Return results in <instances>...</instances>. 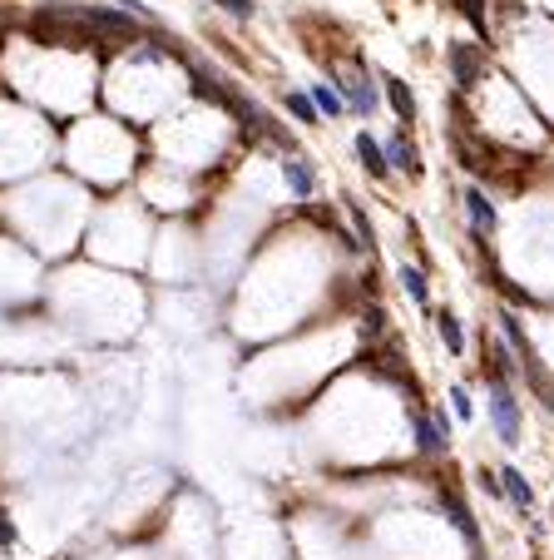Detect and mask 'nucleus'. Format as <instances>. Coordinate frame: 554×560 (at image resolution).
Masks as SVG:
<instances>
[{
  "mask_svg": "<svg viewBox=\"0 0 554 560\" xmlns=\"http://www.w3.org/2000/svg\"><path fill=\"white\" fill-rule=\"evenodd\" d=\"M491 421H495V431H500V442H510V446L520 442V407H515L505 382H495V392H491Z\"/></svg>",
  "mask_w": 554,
  "mask_h": 560,
  "instance_id": "obj_1",
  "label": "nucleus"
},
{
  "mask_svg": "<svg viewBox=\"0 0 554 560\" xmlns=\"http://www.w3.org/2000/svg\"><path fill=\"white\" fill-rule=\"evenodd\" d=\"M500 327H505V337H510V347H515V357H520V367H525V378L534 382V387H544L550 392V382H544V367H540V357L530 352V337L520 333V323H515V313H500ZM540 392V397H544Z\"/></svg>",
  "mask_w": 554,
  "mask_h": 560,
  "instance_id": "obj_2",
  "label": "nucleus"
},
{
  "mask_svg": "<svg viewBox=\"0 0 554 560\" xmlns=\"http://www.w3.org/2000/svg\"><path fill=\"white\" fill-rule=\"evenodd\" d=\"M450 70H456L460 89H475L480 75H485V55H480L475 45H450Z\"/></svg>",
  "mask_w": 554,
  "mask_h": 560,
  "instance_id": "obj_3",
  "label": "nucleus"
},
{
  "mask_svg": "<svg viewBox=\"0 0 554 560\" xmlns=\"http://www.w3.org/2000/svg\"><path fill=\"white\" fill-rule=\"evenodd\" d=\"M466 218H470V228H475V238H491L495 233V208H491V199L480 194L475 183L466 189Z\"/></svg>",
  "mask_w": 554,
  "mask_h": 560,
  "instance_id": "obj_4",
  "label": "nucleus"
},
{
  "mask_svg": "<svg viewBox=\"0 0 554 560\" xmlns=\"http://www.w3.org/2000/svg\"><path fill=\"white\" fill-rule=\"evenodd\" d=\"M416 446L421 452H441L446 446V417H416Z\"/></svg>",
  "mask_w": 554,
  "mask_h": 560,
  "instance_id": "obj_5",
  "label": "nucleus"
},
{
  "mask_svg": "<svg viewBox=\"0 0 554 560\" xmlns=\"http://www.w3.org/2000/svg\"><path fill=\"white\" fill-rule=\"evenodd\" d=\"M441 501H446V516H450V521H456V526H460V530H466V540H470V546H475V550H480V530H475V521H470L466 501H460V496H456V491H450V486H446V491H441Z\"/></svg>",
  "mask_w": 554,
  "mask_h": 560,
  "instance_id": "obj_6",
  "label": "nucleus"
},
{
  "mask_svg": "<svg viewBox=\"0 0 554 560\" xmlns=\"http://www.w3.org/2000/svg\"><path fill=\"white\" fill-rule=\"evenodd\" d=\"M357 154H362V164H366V174H372V179H386V169H391V164H386V149L372 140V134H357Z\"/></svg>",
  "mask_w": 554,
  "mask_h": 560,
  "instance_id": "obj_7",
  "label": "nucleus"
},
{
  "mask_svg": "<svg viewBox=\"0 0 554 560\" xmlns=\"http://www.w3.org/2000/svg\"><path fill=\"white\" fill-rule=\"evenodd\" d=\"M386 164H396V169H406V174H421V159H416L406 134H391V140H386Z\"/></svg>",
  "mask_w": 554,
  "mask_h": 560,
  "instance_id": "obj_8",
  "label": "nucleus"
},
{
  "mask_svg": "<svg viewBox=\"0 0 554 560\" xmlns=\"http://www.w3.org/2000/svg\"><path fill=\"white\" fill-rule=\"evenodd\" d=\"M386 99H391V109L396 115H401V124H411L416 119V95H411V85H406V80H386Z\"/></svg>",
  "mask_w": 554,
  "mask_h": 560,
  "instance_id": "obj_9",
  "label": "nucleus"
},
{
  "mask_svg": "<svg viewBox=\"0 0 554 560\" xmlns=\"http://www.w3.org/2000/svg\"><path fill=\"white\" fill-rule=\"evenodd\" d=\"M500 486H505V496H510L515 506H530L534 501V491H530V481H525L515 466H500Z\"/></svg>",
  "mask_w": 554,
  "mask_h": 560,
  "instance_id": "obj_10",
  "label": "nucleus"
},
{
  "mask_svg": "<svg viewBox=\"0 0 554 560\" xmlns=\"http://www.w3.org/2000/svg\"><path fill=\"white\" fill-rule=\"evenodd\" d=\"M436 327H441V343H446V352H466V333H460V323L446 313V308H436Z\"/></svg>",
  "mask_w": 554,
  "mask_h": 560,
  "instance_id": "obj_11",
  "label": "nucleus"
},
{
  "mask_svg": "<svg viewBox=\"0 0 554 560\" xmlns=\"http://www.w3.org/2000/svg\"><path fill=\"white\" fill-rule=\"evenodd\" d=\"M341 85H347V95H352L357 115H372V109H376V89L366 85V80H352V75H341Z\"/></svg>",
  "mask_w": 554,
  "mask_h": 560,
  "instance_id": "obj_12",
  "label": "nucleus"
},
{
  "mask_svg": "<svg viewBox=\"0 0 554 560\" xmlns=\"http://www.w3.org/2000/svg\"><path fill=\"white\" fill-rule=\"evenodd\" d=\"M282 174H288V183H292V194L298 199H312V169L302 159H288L282 164Z\"/></svg>",
  "mask_w": 554,
  "mask_h": 560,
  "instance_id": "obj_13",
  "label": "nucleus"
},
{
  "mask_svg": "<svg viewBox=\"0 0 554 560\" xmlns=\"http://www.w3.org/2000/svg\"><path fill=\"white\" fill-rule=\"evenodd\" d=\"M312 105L322 109V119L341 115V95H337V89H327V85H312Z\"/></svg>",
  "mask_w": 554,
  "mask_h": 560,
  "instance_id": "obj_14",
  "label": "nucleus"
},
{
  "mask_svg": "<svg viewBox=\"0 0 554 560\" xmlns=\"http://www.w3.org/2000/svg\"><path fill=\"white\" fill-rule=\"evenodd\" d=\"M288 115L302 119V124H312V119H317V105H312V95H288Z\"/></svg>",
  "mask_w": 554,
  "mask_h": 560,
  "instance_id": "obj_15",
  "label": "nucleus"
},
{
  "mask_svg": "<svg viewBox=\"0 0 554 560\" xmlns=\"http://www.w3.org/2000/svg\"><path fill=\"white\" fill-rule=\"evenodd\" d=\"M456 5H460V15L475 25V35H485V0H456Z\"/></svg>",
  "mask_w": 554,
  "mask_h": 560,
  "instance_id": "obj_16",
  "label": "nucleus"
},
{
  "mask_svg": "<svg viewBox=\"0 0 554 560\" xmlns=\"http://www.w3.org/2000/svg\"><path fill=\"white\" fill-rule=\"evenodd\" d=\"M401 283H406V293H411L416 302H426V273L421 268H401Z\"/></svg>",
  "mask_w": 554,
  "mask_h": 560,
  "instance_id": "obj_17",
  "label": "nucleus"
},
{
  "mask_svg": "<svg viewBox=\"0 0 554 560\" xmlns=\"http://www.w3.org/2000/svg\"><path fill=\"white\" fill-rule=\"evenodd\" d=\"M347 208H352V224H357V243H362V248H376V238H372V224H366V214H362L357 204H347Z\"/></svg>",
  "mask_w": 554,
  "mask_h": 560,
  "instance_id": "obj_18",
  "label": "nucleus"
},
{
  "mask_svg": "<svg viewBox=\"0 0 554 560\" xmlns=\"http://www.w3.org/2000/svg\"><path fill=\"white\" fill-rule=\"evenodd\" d=\"M214 5L228 15H238V21H253V0H214Z\"/></svg>",
  "mask_w": 554,
  "mask_h": 560,
  "instance_id": "obj_19",
  "label": "nucleus"
},
{
  "mask_svg": "<svg viewBox=\"0 0 554 560\" xmlns=\"http://www.w3.org/2000/svg\"><path fill=\"white\" fill-rule=\"evenodd\" d=\"M450 412H456L460 421H470V397H466V387H456V392H450Z\"/></svg>",
  "mask_w": 554,
  "mask_h": 560,
  "instance_id": "obj_20",
  "label": "nucleus"
},
{
  "mask_svg": "<svg viewBox=\"0 0 554 560\" xmlns=\"http://www.w3.org/2000/svg\"><path fill=\"white\" fill-rule=\"evenodd\" d=\"M382 323H386V318H382V308H366V318H362V333H366V337H376V333H382Z\"/></svg>",
  "mask_w": 554,
  "mask_h": 560,
  "instance_id": "obj_21",
  "label": "nucleus"
},
{
  "mask_svg": "<svg viewBox=\"0 0 554 560\" xmlns=\"http://www.w3.org/2000/svg\"><path fill=\"white\" fill-rule=\"evenodd\" d=\"M0 546H15V526H11V516L0 511Z\"/></svg>",
  "mask_w": 554,
  "mask_h": 560,
  "instance_id": "obj_22",
  "label": "nucleus"
}]
</instances>
